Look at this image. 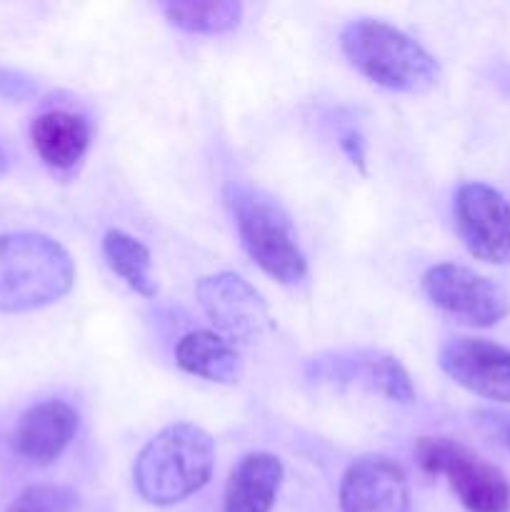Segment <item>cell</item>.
<instances>
[{"label":"cell","instance_id":"14","mask_svg":"<svg viewBox=\"0 0 510 512\" xmlns=\"http://www.w3.org/2000/svg\"><path fill=\"white\" fill-rule=\"evenodd\" d=\"M175 363L180 370L210 383L233 385L243 375L238 350L213 330H193L185 333L175 345Z\"/></svg>","mask_w":510,"mask_h":512},{"label":"cell","instance_id":"3","mask_svg":"<svg viewBox=\"0 0 510 512\" xmlns=\"http://www.w3.org/2000/svg\"><path fill=\"white\" fill-rule=\"evenodd\" d=\"M75 283V263L58 240L40 233L0 238V313H30L58 303Z\"/></svg>","mask_w":510,"mask_h":512},{"label":"cell","instance_id":"11","mask_svg":"<svg viewBox=\"0 0 510 512\" xmlns=\"http://www.w3.org/2000/svg\"><path fill=\"white\" fill-rule=\"evenodd\" d=\"M80 418L63 400H45L20 415L13 430V453L30 465H50L65 453L78 433Z\"/></svg>","mask_w":510,"mask_h":512},{"label":"cell","instance_id":"8","mask_svg":"<svg viewBox=\"0 0 510 512\" xmlns=\"http://www.w3.org/2000/svg\"><path fill=\"white\" fill-rule=\"evenodd\" d=\"M455 225L468 253L500 265L510 258V203L485 183H465L455 195Z\"/></svg>","mask_w":510,"mask_h":512},{"label":"cell","instance_id":"18","mask_svg":"<svg viewBox=\"0 0 510 512\" xmlns=\"http://www.w3.org/2000/svg\"><path fill=\"white\" fill-rule=\"evenodd\" d=\"M80 500L65 485H30L10 503L5 512H75Z\"/></svg>","mask_w":510,"mask_h":512},{"label":"cell","instance_id":"12","mask_svg":"<svg viewBox=\"0 0 510 512\" xmlns=\"http://www.w3.org/2000/svg\"><path fill=\"white\" fill-rule=\"evenodd\" d=\"M30 140L50 170H73L85 158L90 145V123L80 113L48 110L30 125Z\"/></svg>","mask_w":510,"mask_h":512},{"label":"cell","instance_id":"1","mask_svg":"<svg viewBox=\"0 0 510 512\" xmlns=\"http://www.w3.org/2000/svg\"><path fill=\"white\" fill-rule=\"evenodd\" d=\"M213 465V438L193 423H175L140 450L133 465V483L145 503L170 508L205 488Z\"/></svg>","mask_w":510,"mask_h":512},{"label":"cell","instance_id":"20","mask_svg":"<svg viewBox=\"0 0 510 512\" xmlns=\"http://www.w3.org/2000/svg\"><path fill=\"white\" fill-rule=\"evenodd\" d=\"M340 145H343L345 153L350 155V160H353V163H358L360 170H365L363 168V158H365V155H363V143H360V135H355V133L343 135Z\"/></svg>","mask_w":510,"mask_h":512},{"label":"cell","instance_id":"15","mask_svg":"<svg viewBox=\"0 0 510 512\" xmlns=\"http://www.w3.org/2000/svg\"><path fill=\"white\" fill-rule=\"evenodd\" d=\"M103 258L130 290L143 298H155L158 285L153 280V258L138 238L123 230H108L103 238Z\"/></svg>","mask_w":510,"mask_h":512},{"label":"cell","instance_id":"17","mask_svg":"<svg viewBox=\"0 0 510 512\" xmlns=\"http://www.w3.org/2000/svg\"><path fill=\"white\" fill-rule=\"evenodd\" d=\"M360 370H363L365 383L373 390H378L383 398L400 405L415 403V388L410 383L408 370L403 368V363L398 358H393V355H378L373 360H365Z\"/></svg>","mask_w":510,"mask_h":512},{"label":"cell","instance_id":"5","mask_svg":"<svg viewBox=\"0 0 510 512\" xmlns=\"http://www.w3.org/2000/svg\"><path fill=\"white\" fill-rule=\"evenodd\" d=\"M415 458L428 475H443L470 512H508L510 483L495 465L453 438H420Z\"/></svg>","mask_w":510,"mask_h":512},{"label":"cell","instance_id":"16","mask_svg":"<svg viewBox=\"0 0 510 512\" xmlns=\"http://www.w3.org/2000/svg\"><path fill=\"white\" fill-rule=\"evenodd\" d=\"M165 18L170 25L185 30V33L218 35L228 33L240 23L243 5L235 0H208V3H195V0H173L163 5Z\"/></svg>","mask_w":510,"mask_h":512},{"label":"cell","instance_id":"7","mask_svg":"<svg viewBox=\"0 0 510 512\" xmlns=\"http://www.w3.org/2000/svg\"><path fill=\"white\" fill-rule=\"evenodd\" d=\"M195 295L210 323L230 343H253L273 328L263 295L240 275H205L195 285Z\"/></svg>","mask_w":510,"mask_h":512},{"label":"cell","instance_id":"2","mask_svg":"<svg viewBox=\"0 0 510 512\" xmlns=\"http://www.w3.org/2000/svg\"><path fill=\"white\" fill-rule=\"evenodd\" d=\"M348 63L375 85L398 93H425L440 80V65L423 45L383 20H353L340 33Z\"/></svg>","mask_w":510,"mask_h":512},{"label":"cell","instance_id":"9","mask_svg":"<svg viewBox=\"0 0 510 512\" xmlns=\"http://www.w3.org/2000/svg\"><path fill=\"white\" fill-rule=\"evenodd\" d=\"M438 363L460 388L495 403H510V350L503 345L458 335L443 343Z\"/></svg>","mask_w":510,"mask_h":512},{"label":"cell","instance_id":"21","mask_svg":"<svg viewBox=\"0 0 510 512\" xmlns=\"http://www.w3.org/2000/svg\"><path fill=\"white\" fill-rule=\"evenodd\" d=\"M5 173H8V158H5L3 148H0V178H3Z\"/></svg>","mask_w":510,"mask_h":512},{"label":"cell","instance_id":"13","mask_svg":"<svg viewBox=\"0 0 510 512\" xmlns=\"http://www.w3.org/2000/svg\"><path fill=\"white\" fill-rule=\"evenodd\" d=\"M283 463L270 453H248L230 473L223 512H270L283 483Z\"/></svg>","mask_w":510,"mask_h":512},{"label":"cell","instance_id":"4","mask_svg":"<svg viewBox=\"0 0 510 512\" xmlns=\"http://www.w3.org/2000/svg\"><path fill=\"white\" fill-rule=\"evenodd\" d=\"M225 200L235 218L240 243L255 265L280 285L300 283L308 275V260L283 205L250 185H228Z\"/></svg>","mask_w":510,"mask_h":512},{"label":"cell","instance_id":"6","mask_svg":"<svg viewBox=\"0 0 510 512\" xmlns=\"http://www.w3.org/2000/svg\"><path fill=\"white\" fill-rule=\"evenodd\" d=\"M423 293L435 308L473 328H493L510 313V295L503 285L465 265H433L423 275Z\"/></svg>","mask_w":510,"mask_h":512},{"label":"cell","instance_id":"19","mask_svg":"<svg viewBox=\"0 0 510 512\" xmlns=\"http://www.w3.org/2000/svg\"><path fill=\"white\" fill-rule=\"evenodd\" d=\"M35 93V85L28 78L18 73H10V70H0V95H8V98H28Z\"/></svg>","mask_w":510,"mask_h":512},{"label":"cell","instance_id":"10","mask_svg":"<svg viewBox=\"0 0 510 512\" xmlns=\"http://www.w3.org/2000/svg\"><path fill=\"white\" fill-rule=\"evenodd\" d=\"M343 512H410L408 478L395 460L363 455L353 460L340 480Z\"/></svg>","mask_w":510,"mask_h":512}]
</instances>
